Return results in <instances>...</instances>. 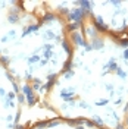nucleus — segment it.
<instances>
[{
  "label": "nucleus",
  "instance_id": "nucleus-2",
  "mask_svg": "<svg viewBox=\"0 0 128 129\" xmlns=\"http://www.w3.org/2000/svg\"><path fill=\"white\" fill-rule=\"evenodd\" d=\"M71 56L68 24L49 2L0 0V63L22 104H41Z\"/></svg>",
  "mask_w": 128,
  "mask_h": 129
},
{
  "label": "nucleus",
  "instance_id": "nucleus-1",
  "mask_svg": "<svg viewBox=\"0 0 128 129\" xmlns=\"http://www.w3.org/2000/svg\"><path fill=\"white\" fill-rule=\"evenodd\" d=\"M68 24L72 56L41 104L63 119L128 129L127 32L112 35L90 18L86 2H49Z\"/></svg>",
  "mask_w": 128,
  "mask_h": 129
},
{
  "label": "nucleus",
  "instance_id": "nucleus-5",
  "mask_svg": "<svg viewBox=\"0 0 128 129\" xmlns=\"http://www.w3.org/2000/svg\"><path fill=\"white\" fill-rule=\"evenodd\" d=\"M25 129H104L96 123H91L82 119H63V117H53L32 123Z\"/></svg>",
  "mask_w": 128,
  "mask_h": 129
},
{
  "label": "nucleus",
  "instance_id": "nucleus-4",
  "mask_svg": "<svg viewBox=\"0 0 128 129\" xmlns=\"http://www.w3.org/2000/svg\"><path fill=\"white\" fill-rule=\"evenodd\" d=\"M21 94L8 71L0 63V129H19Z\"/></svg>",
  "mask_w": 128,
  "mask_h": 129
},
{
  "label": "nucleus",
  "instance_id": "nucleus-3",
  "mask_svg": "<svg viewBox=\"0 0 128 129\" xmlns=\"http://www.w3.org/2000/svg\"><path fill=\"white\" fill-rule=\"evenodd\" d=\"M93 22L112 35L128 31V2H86Z\"/></svg>",
  "mask_w": 128,
  "mask_h": 129
}]
</instances>
